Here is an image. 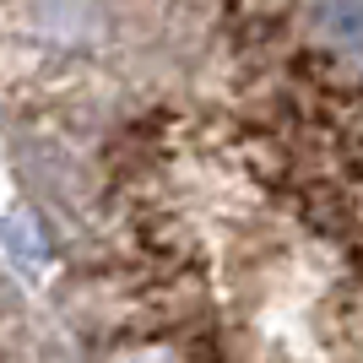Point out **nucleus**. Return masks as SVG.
<instances>
[{
  "instance_id": "f257e3e1",
  "label": "nucleus",
  "mask_w": 363,
  "mask_h": 363,
  "mask_svg": "<svg viewBox=\"0 0 363 363\" xmlns=\"http://www.w3.org/2000/svg\"><path fill=\"white\" fill-rule=\"evenodd\" d=\"M315 28H320V38H325L331 49L363 60V0H320L315 6Z\"/></svg>"
}]
</instances>
